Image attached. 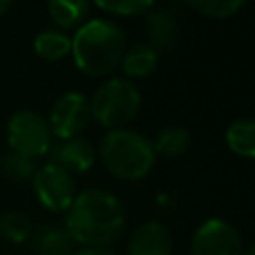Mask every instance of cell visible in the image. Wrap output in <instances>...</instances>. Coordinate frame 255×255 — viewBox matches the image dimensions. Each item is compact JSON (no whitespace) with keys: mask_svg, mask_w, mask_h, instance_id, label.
I'll list each match as a JSON object with an SVG mask.
<instances>
[{"mask_svg":"<svg viewBox=\"0 0 255 255\" xmlns=\"http://www.w3.org/2000/svg\"><path fill=\"white\" fill-rule=\"evenodd\" d=\"M126 207L106 189H84L76 193L66 211V223L74 243L84 247H106L126 231Z\"/></svg>","mask_w":255,"mask_h":255,"instance_id":"obj_1","label":"cell"},{"mask_svg":"<svg viewBox=\"0 0 255 255\" xmlns=\"http://www.w3.org/2000/svg\"><path fill=\"white\" fill-rule=\"evenodd\" d=\"M126 52V36L122 28L110 20L96 18L84 22L72 38V58L80 72L100 78L108 76L122 62Z\"/></svg>","mask_w":255,"mask_h":255,"instance_id":"obj_2","label":"cell"},{"mask_svg":"<svg viewBox=\"0 0 255 255\" xmlns=\"http://www.w3.org/2000/svg\"><path fill=\"white\" fill-rule=\"evenodd\" d=\"M98 157L104 167L118 179H143L155 165L151 139L133 129H110L98 145Z\"/></svg>","mask_w":255,"mask_h":255,"instance_id":"obj_3","label":"cell"},{"mask_svg":"<svg viewBox=\"0 0 255 255\" xmlns=\"http://www.w3.org/2000/svg\"><path fill=\"white\" fill-rule=\"evenodd\" d=\"M92 120L110 129H120L131 122L141 108V94L131 80L112 78L106 80L88 100Z\"/></svg>","mask_w":255,"mask_h":255,"instance_id":"obj_4","label":"cell"},{"mask_svg":"<svg viewBox=\"0 0 255 255\" xmlns=\"http://www.w3.org/2000/svg\"><path fill=\"white\" fill-rule=\"evenodd\" d=\"M6 137L10 151L30 159L46 155L52 147V131L48 120L34 110H20L12 114L6 126Z\"/></svg>","mask_w":255,"mask_h":255,"instance_id":"obj_5","label":"cell"},{"mask_svg":"<svg viewBox=\"0 0 255 255\" xmlns=\"http://www.w3.org/2000/svg\"><path fill=\"white\" fill-rule=\"evenodd\" d=\"M191 255H243V239L237 227L221 217L205 219L189 243Z\"/></svg>","mask_w":255,"mask_h":255,"instance_id":"obj_6","label":"cell"},{"mask_svg":"<svg viewBox=\"0 0 255 255\" xmlns=\"http://www.w3.org/2000/svg\"><path fill=\"white\" fill-rule=\"evenodd\" d=\"M32 185L38 201L48 211H56V213L68 211V207L76 197L74 177L54 163H46L40 169H36L32 177Z\"/></svg>","mask_w":255,"mask_h":255,"instance_id":"obj_7","label":"cell"},{"mask_svg":"<svg viewBox=\"0 0 255 255\" xmlns=\"http://www.w3.org/2000/svg\"><path fill=\"white\" fill-rule=\"evenodd\" d=\"M90 120L92 114L86 96L80 92H66L54 102L48 126L52 135H56L58 139H70L78 137L88 128Z\"/></svg>","mask_w":255,"mask_h":255,"instance_id":"obj_8","label":"cell"},{"mask_svg":"<svg viewBox=\"0 0 255 255\" xmlns=\"http://www.w3.org/2000/svg\"><path fill=\"white\" fill-rule=\"evenodd\" d=\"M50 157H52L50 163L62 167L70 175L84 173L96 163V149L90 139L78 135L70 139H58V143H52Z\"/></svg>","mask_w":255,"mask_h":255,"instance_id":"obj_9","label":"cell"},{"mask_svg":"<svg viewBox=\"0 0 255 255\" xmlns=\"http://www.w3.org/2000/svg\"><path fill=\"white\" fill-rule=\"evenodd\" d=\"M171 233L157 219L137 225L128 241V255H171Z\"/></svg>","mask_w":255,"mask_h":255,"instance_id":"obj_10","label":"cell"},{"mask_svg":"<svg viewBox=\"0 0 255 255\" xmlns=\"http://www.w3.org/2000/svg\"><path fill=\"white\" fill-rule=\"evenodd\" d=\"M179 18L171 8L153 6L147 12V36L149 46L159 52H169L179 42Z\"/></svg>","mask_w":255,"mask_h":255,"instance_id":"obj_11","label":"cell"},{"mask_svg":"<svg viewBox=\"0 0 255 255\" xmlns=\"http://www.w3.org/2000/svg\"><path fill=\"white\" fill-rule=\"evenodd\" d=\"M30 241L36 255H72L76 251V243L64 225H40L36 231H32Z\"/></svg>","mask_w":255,"mask_h":255,"instance_id":"obj_12","label":"cell"},{"mask_svg":"<svg viewBox=\"0 0 255 255\" xmlns=\"http://www.w3.org/2000/svg\"><path fill=\"white\" fill-rule=\"evenodd\" d=\"M157 58L159 54L147 42H139L131 48H126L120 66L128 78H145L155 70Z\"/></svg>","mask_w":255,"mask_h":255,"instance_id":"obj_13","label":"cell"},{"mask_svg":"<svg viewBox=\"0 0 255 255\" xmlns=\"http://www.w3.org/2000/svg\"><path fill=\"white\" fill-rule=\"evenodd\" d=\"M70 50H72V38L58 28H46L38 32L34 38V52L46 62H58L66 58Z\"/></svg>","mask_w":255,"mask_h":255,"instance_id":"obj_14","label":"cell"},{"mask_svg":"<svg viewBox=\"0 0 255 255\" xmlns=\"http://www.w3.org/2000/svg\"><path fill=\"white\" fill-rule=\"evenodd\" d=\"M191 145V133L183 126H165L161 131H157L155 139L151 141L153 153L163 157H179L183 155Z\"/></svg>","mask_w":255,"mask_h":255,"instance_id":"obj_15","label":"cell"},{"mask_svg":"<svg viewBox=\"0 0 255 255\" xmlns=\"http://www.w3.org/2000/svg\"><path fill=\"white\" fill-rule=\"evenodd\" d=\"M90 4L86 0H54L48 2V14L58 30L66 32L70 28L82 26V20L88 16Z\"/></svg>","mask_w":255,"mask_h":255,"instance_id":"obj_16","label":"cell"},{"mask_svg":"<svg viewBox=\"0 0 255 255\" xmlns=\"http://www.w3.org/2000/svg\"><path fill=\"white\" fill-rule=\"evenodd\" d=\"M225 139L233 153L251 159L255 155V122L249 118L233 120L227 126Z\"/></svg>","mask_w":255,"mask_h":255,"instance_id":"obj_17","label":"cell"},{"mask_svg":"<svg viewBox=\"0 0 255 255\" xmlns=\"http://www.w3.org/2000/svg\"><path fill=\"white\" fill-rule=\"evenodd\" d=\"M32 221L22 211H4L0 213V235L10 243H26L32 237Z\"/></svg>","mask_w":255,"mask_h":255,"instance_id":"obj_18","label":"cell"},{"mask_svg":"<svg viewBox=\"0 0 255 255\" xmlns=\"http://www.w3.org/2000/svg\"><path fill=\"white\" fill-rule=\"evenodd\" d=\"M0 167H2V173L12 179V181H18V183H24V181H32L34 173H36V163L34 159L30 157H24L16 151H8L2 161H0Z\"/></svg>","mask_w":255,"mask_h":255,"instance_id":"obj_19","label":"cell"},{"mask_svg":"<svg viewBox=\"0 0 255 255\" xmlns=\"http://www.w3.org/2000/svg\"><path fill=\"white\" fill-rule=\"evenodd\" d=\"M243 4H245L243 0H189L187 2L191 10L213 20H223L233 16L237 10L243 8Z\"/></svg>","mask_w":255,"mask_h":255,"instance_id":"obj_20","label":"cell"},{"mask_svg":"<svg viewBox=\"0 0 255 255\" xmlns=\"http://www.w3.org/2000/svg\"><path fill=\"white\" fill-rule=\"evenodd\" d=\"M155 4L149 0H118V2H96V8L116 16H141L147 14Z\"/></svg>","mask_w":255,"mask_h":255,"instance_id":"obj_21","label":"cell"},{"mask_svg":"<svg viewBox=\"0 0 255 255\" xmlns=\"http://www.w3.org/2000/svg\"><path fill=\"white\" fill-rule=\"evenodd\" d=\"M72 255H116L108 247H84L80 251H74Z\"/></svg>","mask_w":255,"mask_h":255,"instance_id":"obj_22","label":"cell"},{"mask_svg":"<svg viewBox=\"0 0 255 255\" xmlns=\"http://www.w3.org/2000/svg\"><path fill=\"white\" fill-rule=\"evenodd\" d=\"M10 8H12V4H10L8 0H0V18H2Z\"/></svg>","mask_w":255,"mask_h":255,"instance_id":"obj_23","label":"cell"},{"mask_svg":"<svg viewBox=\"0 0 255 255\" xmlns=\"http://www.w3.org/2000/svg\"><path fill=\"white\" fill-rule=\"evenodd\" d=\"M243 255H255V245H249L247 249H243Z\"/></svg>","mask_w":255,"mask_h":255,"instance_id":"obj_24","label":"cell"}]
</instances>
